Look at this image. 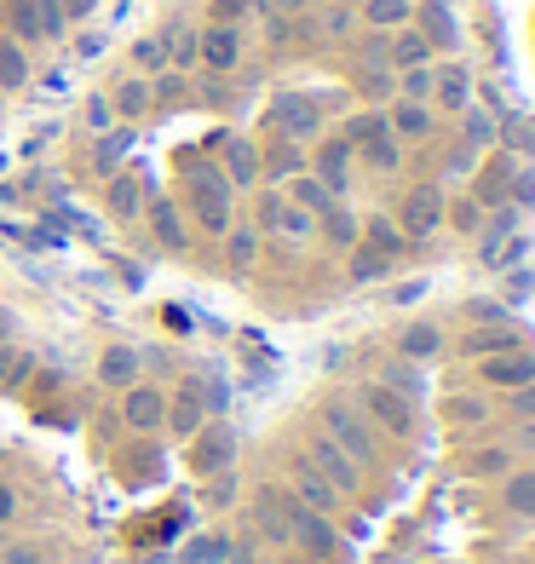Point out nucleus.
<instances>
[{
    "instance_id": "obj_1",
    "label": "nucleus",
    "mask_w": 535,
    "mask_h": 564,
    "mask_svg": "<svg viewBox=\"0 0 535 564\" xmlns=\"http://www.w3.org/2000/svg\"><path fill=\"white\" fill-rule=\"evenodd\" d=\"M185 185H190V213H196V225L208 236H225L231 231V219H236V185L225 179V167H213V162H196L185 173Z\"/></svg>"
},
{
    "instance_id": "obj_2",
    "label": "nucleus",
    "mask_w": 535,
    "mask_h": 564,
    "mask_svg": "<svg viewBox=\"0 0 535 564\" xmlns=\"http://www.w3.org/2000/svg\"><path fill=\"white\" fill-rule=\"evenodd\" d=\"M323 426H328V438L346 449L357 467H369V461H374V426L363 421V415H357L346 398H328V403H323Z\"/></svg>"
},
{
    "instance_id": "obj_3",
    "label": "nucleus",
    "mask_w": 535,
    "mask_h": 564,
    "mask_svg": "<svg viewBox=\"0 0 535 564\" xmlns=\"http://www.w3.org/2000/svg\"><path fill=\"white\" fill-rule=\"evenodd\" d=\"M305 461L323 472V478H328V484H334L340 495H357V484H363V467H357L346 449L328 438V432H311V438H305Z\"/></svg>"
},
{
    "instance_id": "obj_4",
    "label": "nucleus",
    "mask_w": 535,
    "mask_h": 564,
    "mask_svg": "<svg viewBox=\"0 0 535 564\" xmlns=\"http://www.w3.org/2000/svg\"><path fill=\"white\" fill-rule=\"evenodd\" d=\"M363 409H369V421L380 426V432H392V438H415V403L403 398V392L369 380V386H363Z\"/></svg>"
},
{
    "instance_id": "obj_5",
    "label": "nucleus",
    "mask_w": 535,
    "mask_h": 564,
    "mask_svg": "<svg viewBox=\"0 0 535 564\" xmlns=\"http://www.w3.org/2000/svg\"><path fill=\"white\" fill-rule=\"evenodd\" d=\"M231 461H236V432L225 421H208L190 438V472H196V478H219Z\"/></svg>"
},
{
    "instance_id": "obj_6",
    "label": "nucleus",
    "mask_w": 535,
    "mask_h": 564,
    "mask_svg": "<svg viewBox=\"0 0 535 564\" xmlns=\"http://www.w3.org/2000/svg\"><path fill=\"white\" fill-rule=\"evenodd\" d=\"M443 213H449L443 190L438 185H415L409 196H403V213H397V219H403V225H397V231H403V242H426V236L443 225Z\"/></svg>"
},
{
    "instance_id": "obj_7",
    "label": "nucleus",
    "mask_w": 535,
    "mask_h": 564,
    "mask_svg": "<svg viewBox=\"0 0 535 564\" xmlns=\"http://www.w3.org/2000/svg\"><path fill=\"white\" fill-rule=\"evenodd\" d=\"M121 421H127V432H162V421H167V392H162V386H144V380H133V386L121 392Z\"/></svg>"
},
{
    "instance_id": "obj_8",
    "label": "nucleus",
    "mask_w": 535,
    "mask_h": 564,
    "mask_svg": "<svg viewBox=\"0 0 535 564\" xmlns=\"http://www.w3.org/2000/svg\"><path fill=\"white\" fill-rule=\"evenodd\" d=\"M478 375H484V386L518 392V386H530V380H535V352H530V346H518V352L484 357V363H478Z\"/></svg>"
},
{
    "instance_id": "obj_9",
    "label": "nucleus",
    "mask_w": 535,
    "mask_h": 564,
    "mask_svg": "<svg viewBox=\"0 0 535 564\" xmlns=\"http://www.w3.org/2000/svg\"><path fill=\"white\" fill-rule=\"evenodd\" d=\"M282 536H294L300 547H311V553H334V530L323 524V513H311L300 501L282 507Z\"/></svg>"
},
{
    "instance_id": "obj_10",
    "label": "nucleus",
    "mask_w": 535,
    "mask_h": 564,
    "mask_svg": "<svg viewBox=\"0 0 535 564\" xmlns=\"http://www.w3.org/2000/svg\"><path fill=\"white\" fill-rule=\"evenodd\" d=\"M259 219H265V231L288 236V242H305V236L317 231V213L294 208L288 196H265V202H259Z\"/></svg>"
},
{
    "instance_id": "obj_11",
    "label": "nucleus",
    "mask_w": 535,
    "mask_h": 564,
    "mask_svg": "<svg viewBox=\"0 0 535 564\" xmlns=\"http://www.w3.org/2000/svg\"><path fill=\"white\" fill-rule=\"evenodd\" d=\"M294 501H300V507H311V513H323V518H334V507H340V490H334V484H328L323 472L311 467V461H294Z\"/></svg>"
},
{
    "instance_id": "obj_12",
    "label": "nucleus",
    "mask_w": 535,
    "mask_h": 564,
    "mask_svg": "<svg viewBox=\"0 0 535 564\" xmlns=\"http://www.w3.org/2000/svg\"><path fill=\"white\" fill-rule=\"evenodd\" d=\"M271 121L282 127V139H294V144L317 139V127H323V116H317V104H311V98H300V93L277 98V110H271Z\"/></svg>"
},
{
    "instance_id": "obj_13",
    "label": "nucleus",
    "mask_w": 535,
    "mask_h": 564,
    "mask_svg": "<svg viewBox=\"0 0 535 564\" xmlns=\"http://www.w3.org/2000/svg\"><path fill=\"white\" fill-rule=\"evenodd\" d=\"M196 52H202V64H208V70H236V64H242V29L236 24H213L208 35H202V41H196Z\"/></svg>"
},
{
    "instance_id": "obj_14",
    "label": "nucleus",
    "mask_w": 535,
    "mask_h": 564,
    "mask_svg": "<svg viewBox=\"0 0 535 564\" xmlns=\"http://www.w3.org/2000/svg\"><path fill=\"white\" fill-rule=\"evenodd\" d=\"M150 231H156V242H162L167 254H185L190 231H185V213H179L173 196H156V202H150Z\"/></svg>"
},
{
    "instance_id": "obj_15",
    "label": "nucleus",
    "mask_w": 535,
    "mask_h": 564,
    "mask_svg": "<svg viewBox=\"0 0 535 564\" xmlns=\"http://www.w3.org/2000/svg\"><path fill=\"white\" fill-rule=\"evenodd\" d=\"M162 426H173L179 438H196V432L208 426V403H202V392H196V380H190L179 398H167V421Z\"/></svg>"
},
{
    "instance_id": "obj_16",
    "label": "nucleus",
    "mask_w": 535,
    "mask_h": 564,
    "mask_svg": "<svg viewBox=\"0 0 535 564\" xmlns=\"http://www.w3.org/2000/svg\"><path fill=\"white\" fill-rule=\"evenodd\" d=\"M305 173H317L334 196H346V185H351V144L346 139H334V144H323L317 150V162L305 167Z\"/></svg>"
},
{
    "instance_id": "obj_17",
    "label": "nucleus",
    "mask_w": 535,
    "mask_h": 564,
    "mask_svg": "<svg viewBox=\"0 0 535 564\" xmlns=\"http://www.w3.org/2000/svg\"><path fill=\"white\" fill-rule=\"evenodd\" d=\"M386 127H392L397 144H420L426 133H432V104H409V98H397L392 116H386Z\"/></svg>"
},
{
    "instance_id": "obj_18",
    "label": "nucleus",
    "mask_w": 535,
    "mask_h": 564,
    "mask_svg": "<svg viewBox=\"0 0 535 564\" xmlns=\"http://www.w3.org/2000/svg\"><path fill=\"white\" fill-rule=\"evenodd\" d=\"M518 346H524V334H518V329H507V323H484V329H478V334H466V346H461V352H466V357H478V363H484V357L518 352Z\"/></svg>"
},
{
    "instance_id": "obj_19",
    "label": "nucleus",
    "mask_w": 535,
    "mask_h": 564,
    "mask_svg": "<svg viewBox=\"0 0 535 564\" xmlns=\"http://www.w3.org/2000/svg\"><path fill=\"white\" fill-rule=\"evenodd\" d=\"M104 202H110V213H116L121 225H133V219L144 213V179L139 173H116L110 190H104Z\"/></svg>"
},
{
    "instance_id": "obj_20",
    "label": "nucleus",
    "mask_w": 535,
    "mask_h": 564,
    "mask_svg": "<svg viewBox=\"0 0 535 564\" xmlns=\"http://www.w3.org/2000/svg\"><path fill=\"white\" fill-rule=\"evenodd\" d=\"M317 225L328 231V242H334V248H363V219H357L346 202H328V208L317 213Z\"/></svg>"
},
{
    "instance_id": "obj_21",
    "label": "nucleus",
    "mask_w": 535,
    "mask_h": 564,
    "mask_svg": "<svg viewBox=\"0 0 535 564\" xmlns=\"http://www.w3.org/2000/svg\"><path fill=\"white\" fill-rule=\"evenodd\" d=\"M438 352H443L438 323H409V329L397 334V357H409V363H432Z\"/></svg>"
},
{
    "instance_id": "obj_22",
    "label": "nucleus",
    "mask_w": 535,
    "mask_h": 564,
    "mask_svg": "<svg viewBox=\"0 0 535 564\" xmlns=\"http://www.w3.org/2000/svg\"><path fill=\"white\" fill-rule=\"evenodd\" d=\"M98 380L127 392V386L139 380V352H133V346H110V352L98 357Z\"/></svg>"
},
{
    "instance_id": "obj_23",
    "label": "nucleus",
    "mask_w": 535,
    "mask_h": 564,
    "mask_svg": "<svg viewBox=\"0 0 535 564\" xmlns=\"http://www.w3.org/2000/svg\"><path fill=\"white\" fill-rule=\"evenodd\" d=\"M225 179H231V185H259V150L248 139H231L225 144Z\"/></svg>"
},
{
    "instance_id": "obj_24",
    "label": "nucleus",
    "mask_w": 535,
    "mask_h": 564,
    "mask_svg": "<svg viewBox=\"0 0 535 564\" xmlns=\"http://www.w3.org/2000/svg\"><path fill=\"white\" fill-rule=\"evenodd\" d=\"M432 98H438L443 110H466V104H472V87H466V70H461V64L432 70Z\"/></svg>"
},
{
    "instance_id": "obj_25",
    "label": "nucleus",
    "mask_w": 535,
    "mask_h": 564,
    "mask_svg": "<svg viewBox=\"0 0 535 564\" xmlns=\"http://www.w3.org/2000/svg\"><path fill=\"white\" fill-rule=\"evenodd\" d=\"M288 202H294V208H305V213H323L328 202H340V196H334L317 173H294V179H288Z\"/></svg>"
},
{
    "instance_id": "obj_26",
    "label": "nucleus",
    "mask_w": 535,
    "mask_h": 564,
    "mask_svg": "<svg viewBox=\"0 0 535 564\" xmlns=\"http://www.w3.org/2000/svg\"><path fill=\"white\" fill-rule=\"evenodd\" d=\"M357 150H363V162H369L374 173H386V179L403 167V144L392 139V127H386V133H374V139H363Z\"/></svg>"
},
{
    "instance_id": "obj_27",
    "label": "nucleus",
    "mask_w": 535,
    "mask_h": 564,
    "mask_svg": "<svg viewBox=\"0 0 535 564\" xmlns=\"http://www.w3.org/2000/svg\"><path fill=\"white\" fill-rule=\"evenodd\" d=\"M461 139H466V150H489V144L501 139V127H495L489 110H472V104H466L461 110Z\"/></svg>"
},
{
    "instance_id": "obj_28",
    "label": "nucleus",
    "mask_w": 535,
    "mask_h": 564,
    "mask_svg": "<svg viewBox=\"0 0 535 564\" xmlns=\"http://www.w3.org/2000/svg\"><path fill=\"white\" fill-rule=\"evenodd\" d=\"M380 386H392V392H403L409 403H415L420 392H426V380H420V369L409 363V357H397V363H386V369H380Z\"/></svg>"
},
{
    "instance_id": "obj_29",
    "label": "nucleus",
    "mask_w": 535,
    "mask_h": 564,
    "mask_svg": "<svg viewBox=\"0 0 535 564\" xmlns=\"http://www.w3.org/2000/svg\"><path fill=\"white\" fill-rule=\"evenodd\" d=\"M294 173H305V150L294 139H282L277 156H271V162H259V179H282V185H288Z\"/></svg>"
},
{
    "instance_id": "obj_30",
    "label": "nucleus",
    "mask_w": 535,
    "mask_h": 564,
    "mask_svg": "<svg viewBox=\"0 0 535 564\" xmlns=\"http://www.w3.org/2000/svg\"><path fill=\"white\" fill-rule=\"evenodd\" d=\"M507 507L518 518H535V467H524V472H507Z\"/></svg>"
},
{
    "instance_id": "obj_31",
    "label": "nucleus",
    "mask_w": 535,
    "mask_h": 564,
    "mask_svg": "<svg viewBox=\"0 0 535 564\" xmlns=\"http://www.w3.org/2000/svg\"><path fill=\"white\" fill-rule=\"evenodd\" d=\"M363 236L374 242V254H380V259H397V254H403V231H397L392 219H380V213H374V219H363Z\"/></svg>"
},
{
    "instance_id": "obj_32",
    "label": "nucleus",
    "mask_w": 535,
    "mask_h": 564,
    "mask_svg": "<svg viewBox=\"0 0 535 564\" xmlns=\"http://www.w3.org/2000/svg\"><path fill=\"white\" fill-rule=\"evenodd\" d=\"M225 254H231L236 271H248V265L259 259V231H254V225H242V231L231 225V231H225Z\"/></svg>"
},
{
    "instance_id": "obj_33",
    "label": "nucleus",
    "mask_w": 535,
    "mask_h": 564,
    "mask_svg": "<svg viewBox=\"0 0 535 564\" xmlns=\"http://www.w3.org/2000/svg\"><path fill=\"white\" fill-rule=\"evenodd\" d=\"M24 81H29V58H24V47L0 41V87H6V93H18Z\"/></svg>"
},
{
    "instance_id": "obj_34",
    "label": "nucleus",
    "mask_w": 535,
    "mask_h": 564,
    "mask_svg": "<svg viewBox=\"0 0 535 564\" xmlns=\"http://www.w3.org/2000/svg\"><path fill=\"white\" fill-rule=\"evenodd\" d=\"M512 225H518V208H501L489 225H478V231H484V259H489V265L501 259V242L512 236Z\"/></svg>"
},
{
    "instance_id": "obj_35",
    "label": "nucleus",
    "mask_w": 535,
    "mask_h": 564,
    "mask_svg": "<svg viewBox=\"0 0 535 564\" xmlns=\"http://www.w3.org/2000/svg\"><path fill=\"white\" fill-rule=\"evenodd\" d=\"M466 472H472V478H507L512 449H478V455H466Z\"/></svg>"
},
{
    "instance_id": "obj_36",
    "label": "nucleus",
    "mask_w": 535,
    "mask_h": 564,
    "mask_svg": "<svg viewBox=\"0 0 535 564\" xmlns=\"http://www.w3.org/2000/svg\"><path fill=\"white\" fill-rule=\"evenodd\" d=\"M110 110H116V116H144V110H150V87H144V81H121L116 98H110Z\"/></svg>"
},
{
    "instance_id": "obj_37",
    "label": "nucleus",
    "mask_w": 535,
    "mask_h": 564,
    "mask_svg": "<svg viewBox=\"0 0 535 564\" xmlns=\"http://www.w3.org/2000/svg\"><path fill=\"white\" fill-rule=\"evenodd\" d=\"M397 93L409 98V104H426V98H432V64H415V70H403Z\"/></svg>"
},
{
    "instance_id": "obj_38",
    "label": "nucleus",
    "mask_w": 535,
    "mask_h": 564,
    "mask_svg": "<svg viewBox=\"0 0 535 564\" xmlns=\"http://www.w3.org/2000/svg\"><path fill=\"white\" fill-rule=\"evenodd\" d=\"M392 58H397V64H403V70H415V64H432V47H426L420 35H397Z\"/></svg>"
},
{
    "instance_id": "obj_39",
    "label": "nucleus",
    "mask_w": 535,
    "mask_h": 564,
    "mask_svg": "<svg viewBox=\"0 0 535 564\" xmlns=\"http://www.w3.org/2000/svg\"><path fill=\"white\" fill-rule=\"evenodd\" d=\"M386 265H392V259H380L374 248H351V277H357V282L386 277Z\"/></svg>"
},
{
    "instance_id": "obj_40",
    "label": "nucleus",
    "mask_w": 535,
    "mask_h": 564,
    "mask_svg": "<svg viewBox=\"0 0 535 564\" xmlns=\"http://www.w3.org/2000/svg\"><path fill=\"white\" fill-rule=\"evenodd\" d=\"M12 29H18L24 41H41V12H35V0H12Z\"/></svg>"
},
{
    "instance_id": "obj_41",
    "label": "nucleus",
    "mask_w": 535,
    "mask_h": 564,
    "mask_svg": "<svg viewBox=\"0 0 535 564\" xmlns=\"http://www.w3.org/2000/svg\"><path fill=\"white\" fill-rule=\"evenodd\" d=\"M35 12H41V41H58V35L70 29V18H64L58 0H35Z\"/></svg>"
},
{
    "instance_id": "obj_42",
    "label": "nucleus",
    "mask_w": 535,
    "mask_h": 564,
    "mask_svg": "<svg viewBox=\"0 0 535 564\" xmlns=\"http://www.w3.org/2000/svg\"><path fill=\"white\" fill-rule=\"evenodd\" d=\"M409 18V0H369V24H386V29H397Z\"/></svg>"
},
{
    "instance_id": "obj_43",
    "label": "nucleus",
    "mask_w": 535,
    "mask_h": 564,
    "mask_svg": "<svg viewBox=\"0 0 535 564\" xmlns=\"http://www.w3.org/2000/svg\"><path fill=\"white\" fill-rule=\"evenodd\" d=\"M133 58H139L144 70H162V64H167V41H162V35H144L139 47H133Z\"/></svg>"
},
{
    "instance_id": "obj_44",
    "label": "nucleus",
    "mask_w": 535,
    "mask_h": 564,
    "mask_svg": "<svg viewBox=\"0 0 535 564\" xmlns=\"http://www.w3.org/2000/svg\"><path fill=\"white\" fill-rule=\"evenodd\" d=\"M87 127H93V133H110V127H116V110H110V98L104 93L87 98Z\"/></svg>"
},
{
    "instance_id": "obj_45",
    "label": "nucleus",
    "mask_w": 535,
    "mask_h": 564,
    "mask_svg": "<svg viewBox=\"0 0 535 564\" xmlns=\"http://www.w3.org/2000/svg\"><path fill=\"white\" fill-rule=\"evenodd\" d=\"M41 559H47V553H41L35 541H6V547H0V564H41Z\"/></svg>"
},
{
    "instance_id": "obj_46",
    "label": "nucleus",
    "mask_w": 535,
    "mask_h": 564,
    "mask_svg": "<svg viewBox=\"0 0 535 564\" xmlns=\"http://www.w3.org/2000/svg\"><path fill=\"white\" fill-rule=\"evenodd\" d=\"M190 564H219L225 559V541L219 536H202V541H190V553H185Z\"/></svg>"
},
{
    "instance_id": "obj_47",
    "label": "nucleus",
    "mask_w": 535,
    "mask_h": 564,
    "mask_svg": "<svg viewBox=\"0 0 535 564\" xmlns=\"http://www.w3.org/2000/svg\"><path fill=\"white\" fill-rule=\"evenodd\" d=\"M121 150H127V133H116V139H110V144H98V173H116Z\"/></svg>"
},
{
    "instance_id": "obj_48",
    "label": "nucleus",
    "mask_w": 535,
    "mask_h": 564,
    "mask_svg": "<svg viewBox=\"0 0 535 564\" xmlns=\"http://www.w3.org/2000/svg\"><path fill=\"white\" fill-rule=\"evenodd\" d=\"M449 415H455V421H484L489 403L484 398H455V403H449Z\"/></svg>"
},
{
    "instance_id": "obj_49",
    "label": "nucleus",
    "mask_w": 535,
    "mask_h": 564,
    "mask_svg": "<svg viewBox=\"0 0 535 564\" xmlns=\"http://www.w3.org/2000/svg\"><path fill=\"white\" fill-rule=\"evenodd\" d=\"M512 421H535V380L512 392Z\"/></svg>"
},
{
    "instance_id": "obj_50",
    "label": "nucleus",
    "mask_w": 535,
    "mask_h": 564,
    "mask_svg": "<svg viewBox=\"0 0 535 564\" xmlns=\"http://www.w3.org/2000/svg\"><path fill=\"white\" fill-rule=\"evenodd\" d=\"M455 225H461V231L472 236L478 225H484V208H478V202H461V208H455Z\"/></svg>"
},
{
    "instance_id": "obj_51",
    "label": "nucleus",
    "mask_w": 535,
    "mask_h": 564,
    "mask_svg": "<svg viewBox=\"0 0 535 564\" xmlns=\"http://www.w3.org/2000/svg\"><path fill=\"white\" fill-rule=\"evenodd\" d=\"M432 29H438V35H432V41H443V47H449V41H455V24H449V12H443L438 0H432Z\"/></svg>"
},
{
    "instance_id": "obj_52",
    "label": "nucleus",
    "mask_w": 535,
    "mask_h": 564,
    "mask_svg": "<svg viewBox=\"0 0 535 564\" xmlns=\"http://www.w3.org/2000/svg\"><path fill=\"white\" fill-rule=\"evenodd\" d=\"M466 317L484 329V323H501V306H495V300H478V306H466Z\"/></svg>"
},
{
    "instance_id": "obj_53",
    "label": "nucleus",
    "mask_w": 535,
    "mask_h": 564,
    "mask_svg": "<svg viewBox=\"0 0 535 564\" xmlns=\"http://www.w3.org/2000/svg\"><path fill=\"white\" fill-rule=\"evenodd\" d=\"M12 518H18V490H12V484H0V530H6Z\"/></svg>"
},
{
    "instance_id": "obj_54",
    "label": "nucleus",
    "mask_w": 535,
    "mask_h": 564,
    "mask_svg": "<svg viewBox=\"0 0 535 564\" xmlns=\"http://www.w3.org/2000/svg\"><path fill=\"white\" fill-rule=\"evenodd\" d=\"M420 294H426V282H403V288H397V306H415Z\"/></svg>"
},
{
    "instance_id": "obj_55",
    "label": "nucleus",
    "mask_w": 535,
    "mask_h": 564,
    "mask_svg": "<svg viewBox=\"0 0 535 564\" xmlns=\"http://www.w3.org/2000/svg\"><path fill=\"white\" fill-rule=\"evenodd\" d=\"M248 6H265V12H300L305 0H248Z\"/></svg>"
},
{
    "instance_id": "obj_56",
    "label": "nucleus",
    "mask_w": 535,
    "mask_h": 564,
    "mask_svg": "<svg viewBox=\"0 0 535 564\" xmlns=\"http://www.w3.org/2000/svg\"><path fill=\"white\" fill-rule=\"evenodd\" d=\"M518 449H524V455H535V421H518Z\"/></svg>"
},
{
    "instance_id": "obj_57",
    "label": "nucleus",
    "mask_w": 535,
    "mask_h": 564,
    "mask_svg": "<svg viewBox=\"0 0 535 564\" xmlns=\"http://www.w3.org/2000/svg\"><path fill=\"white\" fill-rule=\"evenodd\" d=\"M236 12H248V0H219V24H231Z\"/></svg>"
},
{
    "instance_id": "obj_58",
    "label": "nucleus",
    "mask_w": 535,
    "mask_h": 564,
    "mask_svg": "<svg viewBox=\"0 0 535 564\" xmlns=\"http://www.w3.org/2000/svg\"><path fill=\"white\" fill-rule=\"evenodd\" d=\"M208 501H213V507H225V501H231V484H225V472H219V484L208 490Z\"/></svg>"
},
{
    "instance_id": "obj_59",
    "label": "nucleus",
    "mask_w": 535,
    "mask_h": 564,
    "mask_svg": "<svg viewBox=\"0 0 535 564\" xmlns=\"http://www.w3.org/2000/svg\"><path fill=\"white\" fill-rule=\"evenodd\" d=\"M64 6V18H81V12H93V0H58Z\"/></svg>"
},
{
    "instance_id": "obj_60",
    "label": "nucleus",
    "mask_w": 535,
    "mask_h": 564,
    "mask_svg": "<svg viewBox=\"0 0 535 564\" xmlns=\"http://www.w3.org/2000/svg\"><path fill=\"white\" fill-rule=\"evenodd\" d=\"M6 334H12V317H6V311H0V346H6Z\"/></svg>"
},
{
    "instance_id": "obj_61",
    "label": "nucleus",
    "mask_w": 535,
    "mask_h": 564,
    "mask_svg": "<svg viewBox=\"0 0 535 564\" xmlns=\"http://www.w3.org/2000/svg\"><path fill=\"white\" fill-rule=\"evenodd\" d=\"M0 547H6V530H0Z\"/></svg>"
}]
</instances>
